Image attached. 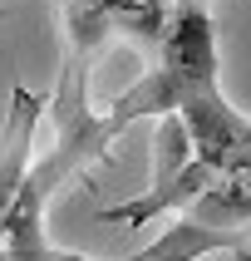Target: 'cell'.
<instances>
[{
    "mask_svg": "<svg viewBox=\"0 0 251 261\" xmlns=\"http://www.w3.org/2000/svg\"><path fill=\"white\" fill-rule=\"evenodd\" d=\"M212 177L217 173H212L207 163L192 158V143H187V133H182V123H177V114L153 118V182H148L138 197H128V202L99 207L94 217L108 222V227L143 232L148 222L168 217V212H187V207L212 188Z\"/></svg>",
    "mask_w": 251,
    "mask_h": 261,
    "instance_id": "cell-1",
    "label": "cell"
},
{
    "mask_svg": "<svg viewBox=\"0 0 251 261\" xmlns=\"http://www.w3.org/2000/svg\"><path fill=\"white\" fill-rule=\"evenodd\" d=\"M227 177H241V182H251V153H246V158H241V163H236V168H232V173H227Z\"/></svg>",
    "mask_w": 251,
    "mask_h": 261,
    "instance_id": "cell-4",
    "label": "cell"
},
{
    "mask_svg": "<svg viewBox=\"0 0 251 261\" xmlns=\"http://www.w3.org/2000/svg\"><path fill=\"white\" fill-rule=\"evenodd\" d=\"M236 256V261H251V237H236V232H212V227H197V222L177 217L168 222L158 237H148L138 251L128 256H103V261H202V256Z\"/></svg>",
    "mask_w": 251,
    "mask_h": 261,
    "instance_id": "cell-3",
    "label": "cell"
},
{
    "mask_svg": "<svg viewBox=\"0 0 251 261\" xmlns=\"http://www.w3.org/2000/svg\"><path fill=\"white\" fill-rule=\"evenodd\" d=\"M40 118H44V99L30 84L10 79V109H5V123H0V222H5L10 202L20 197V188L30 177Z\"/></svg>",
    "mask_w": 251,
    "mask_h": 261,
    "instance_id": "cell-2",
    "label": "cell"
}]
</instances>
